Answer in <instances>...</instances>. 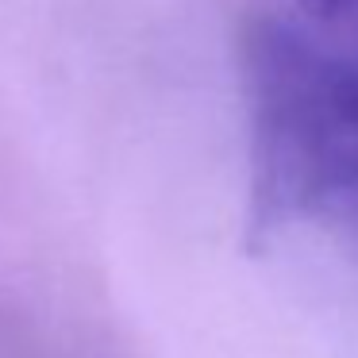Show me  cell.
Instances as JSON below:
<instances>
[{
  "instance_id": "obj_1",
  "label": "cell",
  "mask_w": 358,
  "mask_h": 358,
  "mask_svg": "<svg viewBox=\"0 0 358 358\" xmlns=\"http://www.w3.org/2000/svg\"><path fill=\"white\" fill-rule=\"evenodd\" d=\"M250 135V239L327 227L358 247V66L273 16L239 43Z\"/></svg>"
},
{
  "instance_id": "obj_2",
  "label": "cell",
  "mask_w": 358,
  "mask_h": 358,
  "mask_svg": "<svg viewBox=\"0 0 358 358\" xmlns=\"http://www.w3.org/2000/svg\"><path fill=\"white\" fill-rule=\"evenodd\" d=\"M312 8L320 12H347V8H358V0H308Z\"/></svg>"
}]
</instances>
